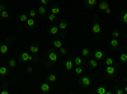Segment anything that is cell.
<instances>
[{
    "label": "cell",
    "mask_w": 127,
    "mask_h": 94,
    "mask_svg": "<svg viewBox=\"0 0 127 94\" xmlns=\"http://www.w3.org/2000/svg\"><path fill=\"white\" fill-rule=\"evenodd\" d=\"M80 85L81 87H85V88H88L92 85V79H90L89 76H83L80 79Z\"/></svg>",
    "instance_id": "cell-1"
},
{
    "label": "cell",
    "mask_w": 127,
    "mask_h": 94,
    "mask_svg": "<svg viewBox=\"0 0 127 94\" xmlns=\"http://www.w3.org/2000/svg\"><path fill=\"white\" fill-rule=\"evenodd\" d=\"M47 57H48V61L52 62V64L57 62V60H58V55H57L56 52H53V51H50L48 55H47Z\"/></svg>",
    "instance_id": "cell-2"
},
{
    "label": "cell",
    "mask_w": 127,
    "mask_h": 94,
    "mask_svg": "<svg viewBox=\"0 0 127 94\" xmlns=\"http://www.w3.org/2000/svg\"><path fill=\"white\" fill-rule=\"evenodd\" d=\"M20 60L23 62H31V61H33V56L29 55V53H27V52H23L20 55Z\"/></svg>",
    "instance_id": "cell-3"
},
{
    "label": "cell",
    "mask_w": 127,
    "mask_h": 94,
    "mask_svg": "<svg viewBox=\"0 0 127 94\" xmlns=\"http://www.w3.org/2000/svg\"><path fill=\"white\" fill-rule=\"evenodd\" d=\"M92 31H93L94 34H101V33H102V25L99 24V23H94Z\"/></svg>",
    "instance_id": "cell-4"
},
{
    "label": "cell",
    "mask_w": 127,
    "mask_h": 94,
    "mask_svg": "<svg viewBox=\"0 0 127 94\" xmlns=\"http://www.w3.org/2000/svg\"><path fill=\"white\" fill-rule=\"evenodd\" d=\"M41 92L42 93H50L51 92V85H50L48 83H43L42 85H41Z\"/></svg>",
    "instance_id": "cell-5"
},
{
    "label": "cell",
    "mask_w": 127,
    "mask_h": 94,
    "mask_svg": "<svg viewBox=\"0 0 127 94\" xmlns=\"http://www.w3.org/2000/svg\"><path fill=\"white\" fill-rule=\"evenodd\" d=\"M106 73H107L108 76H112V75L116 74V68H114V66H107V68H106Z\"/></svg>",
    "instance_id": "cell-6"
},
{
    "label": "cell",
    "mask_w": 127,
    "mask_h": 94,
    "mask_svg": "<svg viewBox=\"0 0 127 94\" xmlns=\"http://www.w3.org/2000/svg\"><path fill=\"white\" fill-rule=\"evenodd\" d=\"M94 59H97V60H103L104 59V53L102 50H97L94 52Z\"/></svg>",
    "instance_id": "cell-7"
},
{
    "label": "cell",
    "mask_w": 127,
    "mask_h": 94,
    "mask_svg": "<svg viewBox=\"0 0 127 94\" xmlns=\"http://www.w3.org/2000/svg\"><path fill=\"white\" fill-rule=\"evenodd\" d=\"M65 69L67 71H71V70H74V61L72 60H67L65 62Z\"/></svg>",
    "instance_id": "cell-8"
},
{
    "label": "cell",
    "mask_w": 127,
    "mask_h": 94,
    "mask_svg": "<svg viewBox=\"0 0 127 94\" xmlns=\"http://www.w3.org/2000/svg\"><path fill=\"white\" fill-rule=\"evenodd\" d=\"M58 33H60V28L56 25H52L51 28H50V34H53V36H57Z\"/></svg>",
    "instance_id": "cell-9"
},
{
    "label": "cell",
    "mask_w": 127,
    "mask_h": 94,
    "mask_svg": "<svg viewBox=\"0 0 127 94\" xmlns=\"http://www.w3.org/2000/svg\"><path fill=\"white\" fill-rule=\"evenodd\" d=\"M8 52H9V46L8 44H1L0 46V53L1 55H6Z\"/></svg>",
    "instance_id": "cell-10"
},
{
    "label": "cell",
    "mask_w": 127,
    "mask_h": 94,
    "mask_svg": "<svg viewBox=\"0 0 127 94\" xmlns=\"http://www.w3.org/2000/svg\"><path fill=\"white\" fill-rule=\"evenodd\" d=\"M52 44H53V47H55V48H58V50H60V48L64 46V43H62L61 39H55V41L52 42Z\"/></svg>",
    "instance_id": "cell-11"
},
{
    "label": "cell",
    "mask_w": 127,
    "mask_h": 94,
    "mask_svg": "<svg viewBox=\"0 0 127 94\" xmlns=\"http://www.w3.org/2000/svg\"><path fill=\"white\" fill-rule=\"evenodd\" d=\"M108 8H109V4H108L107 1H102V3H99V9H101V10L106 12Z\"/></svg>",
    "instance_id": "cell-12"
},
{
    "label": "cell",
    "mask_w": 127,
    "mask_h": 94,
    "mask_svg": "<svg viewBox=\"0 0 127 94\" xmlns=\"http://www.w3.org/2000/svg\"><path fill=\"white\" fill-rule=\"evenodd\" d=\"M84 64V60L81 59L80 56H78V57H75L74 59V65H76V66H81Z\"/></svg>",
    "instance_id": "cell-13"
},
{
    "label": "cell",
    "mask_w": 127,
    "mask_h": 94,
    "mask_svg": "<svg viewBox=\"0 0 127 94\" xmlns=\"http://www.w3.org/2000/svg\"><path fill=\"white\" fill-rule=\"evenodd\" d=\"M29 51H31L32 53H34V55H36V53H38V52H39V47L37 46V44H32V46L29 47Z\"/></svg>",
    "instance_id": "cell-14"
},
{
    "label": "cell",
    "mask_w": 127,
    "mask_h": 94,
    "mask_svg": "<svg viewBox=\"0 0 127 94\" xmlns=\"http://www.w3.org/2000/svg\"><path fill=\"white\" fill-rule=\"evenodd\" d=\"M27 25L29 27V28H33L36 25V22H34V18H28V20H27Z\"/></svg>",
    "instance_id": "cell-15"
},
{
    "label": "cell",
    "mask_w": 127,
    "mask_h": 94,
    "mask_svg": "<svg viewBox=\"0 0 127 94\" xmlns=\"http://www.w3.org/2000/svg\"><path fill=\"white\" fill-rule=\"evenodd\" d=\"M95 93L97 94H107V89L104 87H98L97 90H95Z\"/></svg>",
    "instance_id": "cell-16"
},
{
    "label": "cell",
    "mask_w": 127,
    "mask_h": 94,
    "mask_svg": "<svg viewBox=\"0 0 127 94\" xmlns=\"http://www.w3.org/2000/svg\"><path fill=\"white\" fill-rule=\"evenodd\" d=\"M109 43H111V46H112L113 48L118 47V44H120V42H118V39H117V38H112Z\"/></svg>",
    "instance_id": "cell-17"
},
{
    "label": "cell",
    "mask_w": 127,
    "mask_h": 94,
    "mask_svg": "<svg viewBox=\"0 0 127 94\" xmlns=\"http://www.w3.org/2000/svg\"><path fill=\"white\" fill-rule=\"evenodd\" d=\"M37 12H38V14H39V15H42V17H43L44 14H46V12H47V10H46V8H44V5H41V6L38 8V10H37Z\"/></svg>",
    "instance_id": "cell-18"
},
{
    "label": "cell",
    "mask_w": 127,
    "mask_h": 94,
    "mask_svg": "<svg viewBox=\"0 0 127 94\" xmlns=\"http://www.w3.org/2000/svg\"><path fill=\"white\" fill-rule=\"evenodd\" d=\"M106 65L107 66H114V60L112 57H107L106 59Z\"/></svg>",
    "instance_id": "cell-19"
},
{
    "label": "cell",
    "mask_w": 127,
    "mask_h": 94,
    "mask_svg": "<svg viewBox=\"0 0 127 94\" xmlns=\"http://www.w3.org/2000/svg\"><path fill=\"white\" fill-rule=\"evenodd\" d=\"M120 61L122 62V64H126V62H127V53H121V55H120Z\"/></svg>",
    "instance_id": "cell-20"
},
{
    "label": "cell",
    "mask_w": 127,
    "mask_h": 94,
    "mask_svg": "<svg viewBox=\"0 0 127 94\" xmlns=\"http://www.w3.org/2000/svg\"><path fill=\"white\" fill-rule=\"evenodd\" d=\"M89 64H90V66H92L93 69L98 68V60H97V59H92V60L89 61Z\"/></svg>",
    "instance_id": "cell-21"
},
{
    "label": "cell",
    "mask_w": 127,
    "mask_h": 94,
    "mask_svg": "<svg viewBox=\"0 0 127 94\" xmlns=\"http://www.w3.org/2000/svg\"><path fill=\"white\" fill-rule=\"evenodd\" d=\"M81 55H83L84 57L90 56V50H89V48H83V50H81Z\"/></svg>",
    "instance_id": "cell-22"
},
{
    "label": "cell",
    "mask_w": 127,
    "mask_h": 94,
    "mask_svg": "<svg viewBox=\"0 0 127 94\" xmlns=\"http://www.w3.org/2000/svg\"><path fill=\"white\" fill-rule=\"evenodd\" d=\"M56 80H57L56 75H53V74H50V75H48V81H50V83H56Z\"/></svg>",
    "instance_id": "cell-23"
},
{
    "label": "cell",
    "mask_w": 127,
    "mask_h": 94,
    "mask_svg": "<svg viewBox=\"0 0 127 94\" xmlns=\"http://www.w3.org/2000/svg\"><path fill=\"white\" fill-rule=\"evenodd\" d=\"M51 13H53V14H60L61 13V9L58 8V6H52V9H51Z\"/></svg>",
    "instance_id": "cell-24"
},
{
    "label": "cell",
    "mask_w": 127,
    "mask_h": 94,
    "mask_svg": "<svg viewBox=\"0 0 127 94\" xmlns=\"http://www.w3.org/2000/svg\"><path fill=\"white\" fill-rule=\"evenodd\" d=\"M6 74H8V69L5 66H1V68H0V75H1V76H5Z\"/></svg>",
    "instance_id": "cell-25"
},
{
    "label": "cell",
    "mask_w": 127,
    "mask_h": 94,
    "mask_svg": "<svg viewBox=\"0 0 127 94\" xmlns=\"http://www.w3.org/2000/svg\"><path fill=\"white\" fill-rule=\"evenodd\" d=\"M19 20L22 22V23H27V20H28V17H27V14H20V15H19Z\"/></svg>",
    "instance_id": "cell-26"
},
{
    "label": "cell",
    "mask_w": 127,
    "mask_h": 94,
    "mask_svg": "<svg viewBox=\"0 0 127 94\" xmlns=\"http://www.w3.org/2000/svg\"><path fill=\"white\" fill-rule=\"evenodd\" d=\"M74 71H75V74H76V75H83V73H84L83 69H81V66H76Z\"/></svg>",
    "instance_id": "cell-27"
},
{
    "label": "cell",
    "mask_w": 127,
    "mask_h": 94,
    "mask_svg": "<svg viewBox=\"0 0 127 94\" xmlns=\"http://www.w3.org/2000/svg\"><path fill=\"white\" fill-rule=\"evenodd\" d=\"M0 17H1L3 19H8V18H9V13L6 10H3V12H0Z\"/></svg>",
    "instance_id": "cell-28"
},
{
    "label": "cell",
    "mask_w": 127,
    "mask_h": 94,
    "mask_svg": "<svg viewBox=\"0 0 127 94\" xmlns=\"http://www.w3.org/2000/svg\"><path fill=\"white\" fill-rule=\"evenodd\" d=\"M58 28H60L61 31H65L67 28V23H66V22H61L60 25H58Z\"/></svg>",
    "instance_id": "cell-29"
},
{
    "label": "cell",
    "mask_w": 127,
    "mask_h": 94,
    "mask_svg": "<svg viewBox=\"0 0 127 94\" xmlns=\"http://www.w3.org/2000/svg\"><path fill=\"white\" fill-rule=\"evenodd\" d=\"M87 3H88V5H89V6H95V5L98 4L97 0H87Z\"/></svg>",
    "instance_id": "cell-30"
},
{
    "label": "cell",
    "mask_w": 127,
    "mask_h": 94,
    "mask_svg": "<svg viewBox=\"0 0 127 94\" xmlns=\"http://www.w3.org/2000/svg\"><path fill=\"white\" fill-rule=\"evenodd\" d=\"M38 15V12H36V10H33V9H32V10L29 12V17L31 18H36Z\"/></svg>",
    "instance_id": "cell-31"
},
{
    "label": "cell",
    "mask_w": 127,
    "mask_h": 94,
    "mask_svg": "<svg viewBox=\"0 0 127 94\" xmlns=\"http://www.w3.org/2000/svg\"><path fill=\"white\" fill-rule=\"evenodd\" d=\"M48 20H50V22H55V20H56V14L51 13V14L48 15Z\"/></svg>",
    "instance_id": "cell-32"
},
{
    "label": "cell",
    "mask_w": 127,
    "mask_h": 94,
    "mask_svg": "<svg viewBox=\"0 0 127 94\" xmlns=\"http://www.w3.org/2000/svg\"><path fill=\"white\" fill-rule=\"evenodd\" d=\"M9 66H10L12 69L15 68V66H17V61L15 60H10V61H9Z\"/></svg>",
    "instance_id": "cell-33"
},
{
    "label": "cell",
    "mask_w": 127,
    "mask_h": 94,
    "mask_svg": "<svg viewBox=\"0 0 127 94\" xmlns=\"http://www.w3.org/2000/svg\"><path fill=\"white\" fill-rule=\"evenodd\" d=\"M113 38H118L120 37V32H118V31H113Z\"/></svg>",
    "instance_id": "cell-34"
},
{
    "label": "cell",
    "mask_w": 127,
    "mask_h": 94,
    "mask_svg": "<svg viewBox=\"0 0 127 94\" xmlns=\"http://www.w3.org/2000/svg\"><path fill=\"white\" fill-rule=\"evenodd\" d=\"M60 52L62 53V55H67V50H66V48L64 47V46H62V47L60 48Z\"/></svg>",
    "instance_id": "cell-35"
},
{
    "label": "cell",
    "mask_w": 127,
    "mask_h": 94,
    "mask_svg": "<svg viewBox=\"0 0 127 94\" xmlns=\"http://www.w3.org/2000/svg\"><path fill=\"white\" fill-rule=\"evenodd\" d=\"M122 20H123L125 23H127V12H126V13H123V14H122Z\"/></svg>",
    "instance_id": "cell-36"
},
{
    "label": "cell",
    "mask_w": 127,
    "mask_h": 94,
    "mask_svg": "<svg viewBox=\"0 0 127 94\" xmlns=\"http://www.w3.org/2000/svg\"><path fill=\"white\" fill-rule=\"evenodd\" d=\"M3 10H5V4L0 3V12H3Z\"/></svg>",
    "instance_id": "cell-37"
},
{
    "label": "cell",
    "mask_w": 127,
    "mask_h": 94,
    "mask_svg": "<svg viewBox=\"0 0 127 94\" xmlns=\"http://www.w3.org/2000/svg\"><path fill=\"white\" fill-rule=\"evenodd\" d=\"M27 73H33V68H32V66H28V68H27Z\"/></svg>",
    "instance_id": "cell-38"
},
{
    "label": "cell",
    "mask_w": 127,
    "mask_h": 94,
    "mask_svg": "<svg viewBox=\"0 0 127 94\" xmlns=\"http://www.w3.org/2000/svg\"><path fill=\"white\" fill-rule=\"evenodd\" d=\"M116 93H117V94H123V93H125V90H123V89H117Z\"/></svg>",
    "instance_id": "cell-39"
},
{
    "label": "cell",
    "mask_w": 127,
    "mask_h": 94,
    "mask_svg": "<svg viewBox=\"0 0 127 94\" xmlns=\"http://www.w3.org/2000/svg\"><path fill=\"white\" fill-rule=\"evenodd\" d=\"M41 3H42L43 5H47V4L50 3V0H41Z\"/></svg>",
    "instance_id": "cell-40"
},
{
    "label": "cell",
    "mask_w": 127,
    "mask_h": 94,
    "mask_svg": "<svg viewBox=\"0 0 127 94\" xmlns=\"http://www.w3.org/2000/svg\"><path fill=\"white\" fill-rule=\"evenodd\" d=\"M106 13H107L108 15H109V14H112V10H111V8H108L107 10H106Z\"/></svg>",
    "instance_id": "cell-41"
},
{
    "label": "cell",
    "mask_w": 127,
    "mask_h": 94,
    "mask_svg": "<svg viewBox=\"0 0 127 94\" xmlns=\"http://www.w3.org/2000/svg\"><path fill=\"white\" fill-rule=\"evenodd\" d=\"M8 93H9L8 90H1V94H8Z\"/></svg>",
    "instance_id": "cell-42"
},
{
    "label": "cell",
    "mask_w": 127,
    "mask_h": 94,
    "mask_svg": "<svg viewBox=\"0 0 127 94\" xmlns=\"http://www.w3.org/2000/svg\"><path fill=\"white\" fill-rule=\"evenodd\" d=\"M123 90H125V93H127V85L125 87V89H123Z\"/></svg>",
    "instance_id": "cell-43"
},
{
    "label": "cell",
    "mask_w": 127,
    "mask_h": 94,
    "mask_svg": "<svg viewBox=\"0 0 127 94\" xmlns=\"http://www.w3.org/2000/svg\"><path fill=\"white\" fill-rule=\"evenodd\" d=\"M126 50H127V46H126Z\"/></svg>",
    "instance_id": "cell-44"
}]
</instances>
